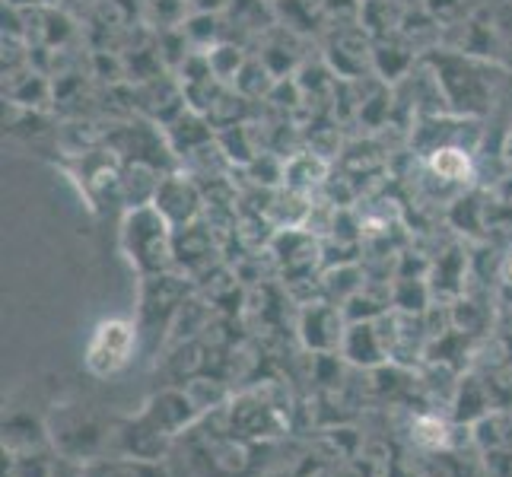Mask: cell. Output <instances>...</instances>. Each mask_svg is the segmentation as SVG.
<instances>
[{
  "label": "cell",
  "mask_w": 512,
  "mask_h": 477,
  "mask_svg": "<svg viewBox=\"0 0 512 477\" xmlns=\"http://www.w3.org/2000/svg\"><path fill=\"white\" fill-rule=\"evenodd\" d=\"M427 67L433 70L439 99L449 102V109L458 118L487 115L497 105L503 83L512 80V74H506L497 64L439 45L427 51Z\"/></svg>",
  "instance_id": "cell-1"
},
{
  "label": "cell",
  "mask_w": 512,
  "mask_h": 477,
  "mask_svg": "<svg viewBox=\"0 0 512 477\" xmlns=\"http://www.w3.org/2000/svg\"><path fill=\"white\" fill-rule=\"evenodd\" d=\"M172 223L150 204H137L125 229H121V242H125V252L144 274H160L166 268L169 258V242H172Z\"/></svg>",
  "instance_id": "cell-2"
},
{
  "label": "cell",
  "mask_w": 512,
  "mask_h": 477,
  "mask_svg": "<svg viewBox=\"0 0 512 477\" xmlns=\"http://www.w3.org/2000/svg\"><path fill=\"white\" fill-rule=\"evenodd\" d=\"M137 344V328L125 318H105L96 325L90 347H86V363L96 376H112L121 366H128Z\"/></svg>",
  "instance_id": "cell-3"
},
{
  "label": "cell",
  "mask_w": 512,
  "mask_h": 477,
  "mask_svg": "<svg viewBox=\"0 0 512 477\" xmlns=\"http://www.w3.org/2000/svg\"><path fill=\"white\" fill-rule=\"evenodd\" d=\"M153 207L175 226V223H188L201 207V194L191 182H185L182 175H169V179L160 182L153 194Z\"/></svg>",
  "instance_id": "cell-4"
},
{
  "label": "cell",
  "mask_w": 512,
  "mask_h": 477,
  "mask_svg": "<svg viewBox=\"0 0 512 477\" xmlns=\"http://www.w3.org/2000/svg\"><path fill=\"white\" fill-rule=\"evenodd\" d=\"M503 153H506V159L512 163V128H509V134H506V144H503Z\"/></svg>",
  "instance_id": "cell-5"
}]
</instances>
